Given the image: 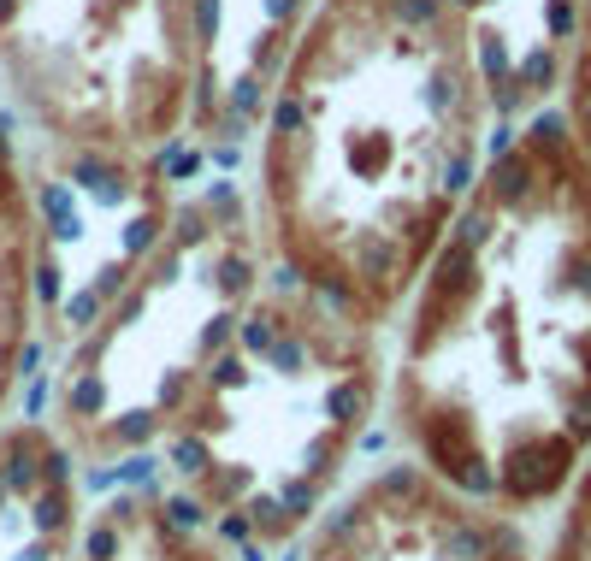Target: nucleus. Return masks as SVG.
<instances>
[{
	"mask_svg": "<svg viewBox=\"0 0 591 561\" xmlns=\"http://www.w3.org/2000/svg\"><path fill=\"white\" fill-rule=\"evenodd\" d=\"M207 508L190 497L119 491L95 514L77 520L71 561H231V538H207Z\"/></svg>",
	"mask_w": 591,
	"mask_h": 561,
	"instance_id": "7ed1b4c3",
	"label": "nucleus"
},
{
	"mask_svg": "<svg viewBox=\"0 0 591 561\" xmlns=\"http://www.w3.org/2000/svg\"><path fill=\"white\" fill-rule=\"evenodd\" d=\"M450 0H326L266 107L278 266L385 331L473 195L479 65Z\"/></svg>",
	"mask_w": 591,
	"mask_h": 561,
	"instance_id": "f257e3e1",
	"label": "nucleus"
},
{
	"mask_svg": "<svg viewBox=\"0 0 591 561\" xmlns=\"http://www.w3.org/2000/svg\"><path fill=\"white\" fill-rule=\"evenodd\" d=\"M302 561H532L521 520L438 485L420 461H391L308 532Z\"/></svg>",
	"mask_w": 591,
	"mask_h": 561,
	"instance_id": "f03ea898",
	"label": "nucleus"
},
{
	"mask_svg": "<svg viewBox=\"0 0 591 561\" xmlns=\"http://www.w3.org/2000/svg\"><path fill=\"white\" fill-rule=\"evenodd\" d=\"M36 260H42L36 207L24 201V189L6 166V142H0V414L24 367L36 361V308H42Z\"/></svg>",
	"mask_w": 591,
	"mask_h": 561,
	"instance_id": "20e7f679",
	"label": "nucleus"
}]
</instances>
